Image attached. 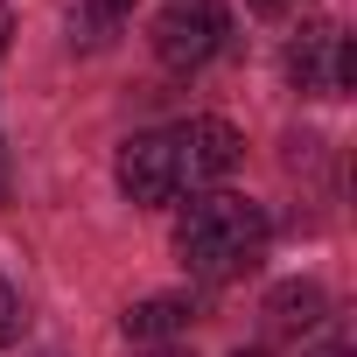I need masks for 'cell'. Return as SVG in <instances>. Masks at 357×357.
<instances>
[{
    "instance_id": "obj_1",
    "label": "cell",
    "mask_w": 357,
    "mask_h": 357,
    "mask_svg": "<svg viewBox=\"0 0 357 357\" xmlns=\"http://www.w3.org/2000/svg\"><path fill=\"white\" fill-rule=\"evenodd\" d=\"M266 238H273L266 211L231 190H204L175 211V259L197 280H245L266 259Z\"/></svg>"
},
{
    "instance_id": "obj_2",
    "label": "cell",
    "mask_w": 357,
    "mask_h": 357,
    "mask_svg": "<svg viewBox=\"0 0 357 357\" xmlns=\"http://www.w3.org/2000/svg\"><path fill=\"white\" fill-rule=\"evenodd\" d=\"M147 43H154L161 70L190 77V70H204V63H218L231 50V8L225 0H168V8L154 15Z\"/></svg>"
},
{
    "instance_id": "obj_3",
    "label": "cell",
    "mask_w": 357,
    "mask_h": 357,
    "mask_svg": "<svg viewBox=\"0 0 357 357\" xmlns=\"http://www.w3.org/2000/svg\"><path fill=\"white\" fill-rule=\"evenodd\" d=\"M357 77V50L343 22H301V36L287 43V84L301 98H350Z\"/></svg>"
},
{
    "instance_id": "obj_4",
    "label": "cell",
    "mask_w": 357,
    "mask_h": 357,
    "mask_svg": "<svg viewBox=\"0 0 357 357\" xmlns=\"http://www.w3.org/2000/svg\"><path fill=\"white\" fill-rule=\"evenodd\" d=\"M168 140H175V168H183V197H204V190H218L225 175L245 161V133H238L231 119H218V112L168 126Z\"/></svg>"
},
{
    "instance_id": "obj_5",
    "label": "cell",
    "mask_w": 357,
    "mask_h": 357,
    "mask_svg": "<svg viewBox=\"0 0 357 357\" xmlns=\"http://www.w3.org/2000/svg\"><path fill=\"white\" fill-rule=\"evenodd\" d=\"M112 183L126 204L140 211H168L175 197H183V168H175V140L168 133H133L112 161Z\"/></svg>"
},
{
    "instance_id": "obj_6",
    "label": "cell",
    "mask_w": 357,
    "mask_h": 357,
    "mask_svg": "<svg viewBox=\"0 0 357 357\" xmlns=\"http://www.w3.org/2000/svg\"><path fill=\"white\" fill-rule=\"evenodd\" d=\"M190 294H147V301H133L126 315H119V329H126V343H175V336H183L190 329Z\"/></svg>"
},
{
    "instance_id": "obj_7",
    "label": "cell",
    "mask_w": 357,
    "mask_h": 357,
    "mask_svg": "<svg viewBox=\"0 0 357 357\" xmlns=\"http://www.w3.org/2000/svg\"><path fill=\"white\" fill-rule=\"evenodd\" d=\"M266 322H273V329H287V336L322 329V322H329V294H322L315 280H280V287L266 294Z\"/></svg>"
},
{
    "instance_id": "obj_8",
    "label": "cell",
    "mask_w": 357,
    "mask_h": 357,
    "mask_svg": "<svg viewBox=\"0 0 357 357\" xmlns=\"http://www.w3.org/2000/svg\"><path fill=\"white\" fill-rule=\"evenodd\" d=\"M133 22V0H77L70 8V43L77 50H105L112 36H126Z\"/></svg>"
},
{
    "instance_id": "obj_9",
    "label": "cell",
    "mask_w": 357,
    "mask_h": 357,
    "mask_svg": "<svg viewBox=\"0 0 357 357\" xmlns=\"http://www.w3.org/2000/svg\"><path fill=\"white\" fill-rule=\"evenodd\" d=\"M22 329H29V308H22L15 280L0 273V350H15V343H22Z\"/></svg>"
},
{
    "instance_id": "obj_10",
    "label": "cell",
    "mask_w": 357,
    "mask_h": 357,
    "mask_svg": "<svg viewBox=\"0 0 357 357\" xmlns=\"http://www.w3.org/2000/svg\"><path fill=\"white\" fill-rule=\"evenodd\" d=\"M245 8H252V15H266V22H287V15H301V8H308V0H245Z\"/></svg>"
},
{
    "instance_id": "obj_11",
    "label": "cell",
    "mask_w": 357,
    "mask_h": 357,
    "mask_svg": "<svg viewBox=\"0 0 357 357\" xmlns=\"http://www.w3.org/2000/svg\"><path fill=\"white\" fill-rule=\"evenodd\" d=\"M140 357H190V350H183V343H147Z\"/></svg>"
},
{
    "instance_id": "obj_12",
    "label": "cell",
    "mask_w": 357,
    "mask_h": 357,
    "mask_svg": "<svg viewBox=\"0 0 357 357\" xmlns=\"http://www.w3.org/2000/svg\"><path fill=\"white\" fill-rule=\"evenodd\" d=\"M308 357H357L350 343H322V350H308Z\"/></svg>"
},
{
    "instance_id": "obj_13",
    "label": "cell",
    "mask_w": 357,
    "mask_h": 357,
    "mask_svg": "<svg viewBox=\"0 0 357 357\" xmlns=\"http://www.w3.org/2000/svg\"><path fill=\"white\" fill-rule=\"evenodd\" d=\"M231 357H259V350H231Z\"/></svg>"
}]
</instances>
